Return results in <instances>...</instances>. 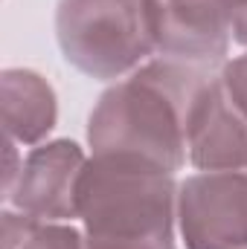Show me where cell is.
Instances as JSON below:
<instances>
[{
  "mask_svg": "<svg viewBox=\"0 0 247 249\" xmlns=\"http://www.w3.org/2000/svg\"><path fill=\"white\" fill-rule=\"evenodd\" d=\"M206 78L209 70L169 58L137 67L99 96L87 119L90 151L140 157L169 174L181 171L186 162L189 107Z\"/></svg>",
  "mask_w": 247,
  "mask_h": 249,
  "instance_id": "1",
  "label": "cell"
},
{
  "mask_svg": "<svg viewBox=\"0 0 247 249\" xmlns=\"http://www.w3.org/2000/svg\"><path fill=\"white\" fill-rule=\"evenodd\" d=\"M84 235L175 241L178 186L154 162L123 154H93L76 186Z\"/></svg>",
  "mask_w": 247,
  "mask_h": 249,
  "instance_id": "2",
  "label": "cell"
},
{
  "mask_svg": "<svg viewBox=\"0 0 247 249\" xmlns=\"http://www.w3.org/2000/svg\"><path fill=\"white\" fill-rule=\"evenodd\" d=\"M56 38L64 58L99 81L134 72L154 53L143 0H59Z\"/></svg>",
  "mask_w": 247,
  "mask_h": 249,
  "instance_id": "3",
  "label": "cell"
},
{
  "mask_svg": "<svg viewBox=\"0 0 247 249\" xmlns=\"http://www.w3.org/2000/svg\"><path fill=\"white\" fill-rule=\"evenodd\" d=\"M186 249H247V171H204L178 186Z\"/></svg>",
  "mask_w": 247,
  "mask_h": 249,
  "instance_id": "4",
  "label": "cell"
},
{
  "mask_svg": "<svg viewBox=\"0 0 247 249\" xmlns=\"http://www.w3.org/2000/svg\"><path fill=\"white\" fill-rule=\"evenodd\" d=\"M154 53L169 61L215 64L230 47V12L224 0H143Z\"/></svg>",
  "mask_w": 247,
  "mask_h": 249,
  "instance_id": "5",
  "label": "cell"
},
{
  "mask_svg": "<svg viewBox=\"0 0 247 249\" xmlns=\"http://www.w3.org/2000/svg\"><path fill=\"white\" fill-rule=\"evenodd\" d=\"M84 151L73 139H53L35 145L26 160H21V171L15 186L6 191V200L38 220L64 223L79 217L76 186L84 171Z\"/></svg>",
  "mask_w": 247,
  "mask_h": 249,
  "instance_id": "6",
  "label": "cell"
},
{
  "mask_svg": "<svg viewBox=\"0 0 247 249\" xmlns=\"http://www.w3.org/2000/svg\"><path fill=\"white\" fill-rule=\"evenodd\" d=\"M186 160L198 171L247 168V119L233 107L221 75L198 87L186 119Z\"/></svg>",
  "mask_w": 247,
  "mask_h": 249,
  "instance_id": "7",
  "label": "cell"
},
{
  "mask_svg": "<svg viewBox=\"0 0 247 249\" xmlns=\"http://www.w3.org/2000/svg\"><path fill=\"white\" fill-rule=\"evenodd\" d=\"M3 127L15 145H41L59 122V99L53 84L35 70L12 67L0 72Z\"/></svg>",
  "mask_w": 247,
  "mask_h": 249,
  "instance_id": "8",
  "label": "cell"
},
{
  "mask_svg": "<svg viewBox=\"0 0 247 249\" xmlns=\"http://www.w3.org/2000/svg\"><path fill=\"white\" fill-rule=\"evenodd\" d=\"M3 249H84V235L70 223L3 212Z\"/></svg>",
  "mask_w": 247,
  "mask_h": 249,
  "instance_id": "9",
  "label": "cell"
},
{
  "mask_svg": "<svg viewBox=\"0 0 247 249\" xmlns=\"http://www.w3.org/2000/svg\"><path fill=\"white\" fill-rule=\"evenodd\" d=\"M221 84H224L227 99L233 102V107L247 119V53L224 64V70H221Z\"/></svg>",
  "mask_w": 247,
  "mask_h": 249,
  "instance_id": "10",
  "label": "cell"
},
{
  "mask_svg": "<svg viewBox=\"0 0 247 249\" xmlns=\"http://www.w3.org/2000/svg\"><path fill=\"white\" fill-rule=\"evenodd\" d=\"M84 249H175L172 241H140V238H93L84 235Z\"/></svg>",
  "mask_w": 247,
  "mask_h": 249,
  "instance_id": "11",
  "label": "cell"
},
{
  "mask_svg": "<svg viewBox=\"0 0 247 249\" xmlns=\"http://www.w3.org/2000/svg\"><path fill=\"white\" fill-rule=\"evenodd\" d=\"M230 32H233V41L247 47V6H239L230 12Z\"/></svg>",
  "mask_w": 247,
  "mask_h": 249,
  "instance_id": "12",
  "label": "cell"
},
{
  "mask_svg": "<svg viewBox=\"0 0 247 249\" xmlns=\"http://www.w3.org/2000/svg\"><path fill=\"white\" fill-rule=\"evenodd\" d=\"M224 3H227V12H233L239 6H247V0H224Z\"/></svg>",
  "mask_w": 247,
  "mask_h": 249,
  "instance_id": "13",
  "label": "cell"
}]
</instances>
